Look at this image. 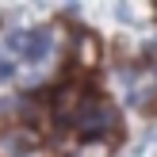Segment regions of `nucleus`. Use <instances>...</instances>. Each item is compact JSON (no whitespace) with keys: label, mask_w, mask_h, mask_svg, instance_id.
Returning a JSON list of instances; mask_svg holds the SVG:
<instances>
[{"label":"nucleus","mask_w":157,"mask_h":157,"mask_svg":"<svg viewBox=\"0 0 157 157\" xmlns=\"http://www.w3.org/2000/svg\"><path fill=\"white\" fill-rule=\"evenodd\" d=\"M73 127H77V134H81V138H100V134H107V130L115 127V111H111L100 96H88V100L77 104Z\"/></svg>","instance_id":"f257e3e1"},{"label":"nucleus","mask_w":157,"mask_h":157,"mask_svg":"<svg viewBox=\"0 0 157 157\" xmlns=\"http://www.w3.org/2000/svg\"><path fill=\"white\" fill-rule=\"evenodd\" d=\"M50 42H54V35L46 27L42 31H27V42H23V54H19V58L27 61V65H38V61L50 54Z\"/></svg>","instance_id":"f03ea898"},{"label":"nucleus","mask_w":157,"mask_h":157,"mask_svg":"<svg viewBox=\"0 0 157 157\" xmlns=\"http://www.w3.org/2000/svg\"><path fill=\"white\" fill-rule=\"evenodd\" d=\"M23 42H27V31H8V50L19 58L23 54Z\"/></svg>","instance_id":"7ed1b4c3"},{"label":"nucleus","mask_w":157,"mask_h":157,"mask_svg":"<svg viewBox=\"0 0 157 157\" xmlns=\"http://www.w3.org/2000/svg\"><path fill=\"white\" fill-rule=\"evenodd\" d=\"M15 73V65H12V61H8V58H0V81H8V77H12Z\"/></svg>","instance_id":"20e7f679"}]
</instances>
